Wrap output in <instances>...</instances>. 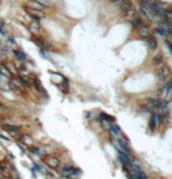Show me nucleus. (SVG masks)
Instances as JSON below:
<instances>
[{
  "instance_id": "obj_1",
  "label": "nucleus",
  "mask_w": 172,
  "mask_h": 179,
  "mask_svg": "<svg viewBox=\"0 0 172 179\" xmlns=\"http://www.w3.org/2000/svg\"><path fill=\"white\" fill-rule=\"evenodd\" d=\"M42 160L43 163L46 164V166H48L49 169H53V170H56L60 167L61 163H60V159L55 156H51V155H46L42 157Z\"/></svg>"
},
{
  "instance_id": "obj_2",
  "label": "nucleus",
  "mask_w": 172,
  "mask_h": 179,
  "mask_svg": "<svg viewBox=\"0 0 172 179\" xmlns=\"http://www.w3.org/2000/svg\"><path fill=\"white\" fill-rule=\"evenodd\" d=\"M25 11H26V13L28 14V16L33 21L40 22V20L45 18V12L43 11L35 9V8H30V7H27V6H25Z\"/></svg>"
},
{
  "instance_id": "obj_3",
  "label": "nucleus",
  "mask_w": 172,
  "mask_h": 179,
  "mask_svg": "<svg viewBox=\"0 0 172 179\" xmlns=\"http://www.w3.org/2000/svg\"><path fill=\"white\" fill-rule=\"evenodd\" d=\"M129 174H130V178H131V179H144V178H146L145 173H144L143 171H141V170L130 169Z\"/></svg>"
},
{
  "instance_id": "obj_4",
  "label": "nucleus",
  "mask_w": 172,
  "mask_h": 179,
  "mask_svg": "<svg viewBox=\"0 0 172 179\" xmlns=\"http://www.w3.org/2000/svg\"><path fill=\"white\" fill-rule=\"evenodd\" d=\"M159 103H160V101H158V100L149 98V100H146V102H145V106L151 111V110H154V109H158Z\"/></svg>"
},
{
  "instance_id": "obj_5",
  "label": "nucleus",
  "mask_w": 172,
  "mask_h": 179,
  "mask_svg": "<svg viewBox=\"0 0 172 179\" xmlns=\"http://www.w3.org/2000/svg\"><path fill=\"white\" fill-rule=\"evenodd\" d=\"M19 138H20V142H22L26 146H32V145H34V140L32 139V137L28 136V135H26V134L19 135Z\"/></svg>"
},
{
  "instance_id": "obj_6",
  "label": "nucleus",
  "mask_w": 172,
  "mask_h": 179,
  "mask_svg": "<svg viewBox=\"0 0 172 179\" xmlns=\"http://www.w3.org/2000/svg\"><path fill=\"white\" fill-rule=\"evenodd\" d=\"M8 82H11L12 84H14L16 88H22V87H24V82H22V80L20 79V76H18V75L11 76V77L8 79Z\"/></svg>"
},
{
  "instance_id": "obj_7",
  "label": "nucleus",
  "mask_w": 172,
  "mask_h": 179,
  "mask_svg": "<svg viewBox=\"0 0 172 179\" xmlns=\"http://www.w3.org/2000/svg\"><path fill=\"white\" fill-rule=\"evenodd\" d=\"M12 53L14 54V56L16 58V60H19V61H21V62H24V61L27 60V55L25 54L22 50H20V49H13Z\"/></svg>"
},
{
  "instance_id": "obj_8",
  "label": "nucleus",
  "mask_w": 172,
  "mask_h": 179,
  "mask_svg": "<svg viewBox=\"0 0 172 179\" xmlns=\"http://www.w3.org/2000/svg\"><path fill=\"white\" fill-rule=\"evenodd\" d=\"M159 79L162 80V81H165L166 80V77L170 75V69H169V67L167 66H163L162 68H160V70H159Z\"/></svg>"
},
{
  "instance_id": "obj_9",
  "label": "nucleus",
  "mask_w": 172,
  "mask_h": 179,
  "mask_svg": "<svg viewBox=\"0 0 172 179\" xmlns=\"http://www.w3.org/2000/svg\"><path fill=\"white\" fill-rule=\"evenodd\" d=\"M3 128H4V130H6V131H8V132H11V134H14V132L20 131V127H19V125L4 124V125H3Z\"/></svg>"
},
{
  "instance_id": "obj_10",
  "label": "nucleus",
  "mask_w": 172,
  "mask_h": 179,
  "mask_svg": "<svg viewBox=\"0 0 172 179\" xmlns=\"http://www.w3.org/2000/svg\"><path fill=\"white\" fill-rule=\"evenodd\" d=\"M28 29H29L32 33H34V34H38L39 31L41 29V27H40V24H39V22L32 21V22L28 24Z\"/></svg>"
},
{
  "instance_id": "obj_11",
  "label": "nucleus",
  "mask_w": 172,
  "mask_h": 179,
  "mask_svg": "<svg viewBox=\"0 0 172 179\" xmlns=\"http://www.w3.org/2000/svg\"><path fill=\"white\" fill-rule=\"evenodd\" d=\"M0 73H1L3 75H5L6 77H11V76H13V74L11 73V70L8 69V67L6 66V64H4V63H0Z\"/></svg>"
},
{
  "instance_id": "obj_12",
  "label": "nucleus",
  "mask_w": 172,
  "mask_h": 179,
  "mask_svg": "<svg viewBox=\"0 0 172 179\" xmlns=\"http://www.w3.org/2000/svg\"><path fill=\"white\" fill-rule=\"evenodd\" d=\"M27 7L35 8V9H40V11H43V12H45V6H42L41 4L37 3L35 0H30V1H28V6H27Z\"/></svg>"
},
{
  "instance_id": "obj_13",
  "label": "nucleus",
  "mask_w": 172,
  "mask_h": 179,
  "mask_svg": "<svg viewBox=\"0 0 172 179\" xmlns=\"http://www.w3.org/2000/svg\"><path fill=\"white\" fill-rule=\"evenodd\" d=\"M138 34L141 35V37L145 38V37H150V32H149V28L144 25H141L138 27Z\"/></svg>"
},
{
  "instance_id": "obj_14",
  "label": "nucleus",
  "mask_w": 172,
  "mask_h": 179,
  "mask_svg": "<svg viewBox=\"0 0 172 179\" xmlns=\"http://www.w3.org/2000/svg\"><path fill=\"white\" fill-rule=\"evenodd\" d=\"M118 8L121 9L123 13H125V14H127V13L131 9V5H130V3H128V1H127V0H124V1H123L121 5H119V7H118Z\"/></svg>"
},
{
  "instance_id": "obj_15",
  "label": "nucleus",
  "mask_w": 172,
  "mask_h": 179,
  "mask_svg": "<svg viewBox=\"0 0 172 179\" xmlns=\"http://www.w3.org/2000/svg\"><path fill=\"white\" fill-rule=\"evenodd\" d=\"M100 121H106V122H114V121H115V118H114L112 116H110V115L106 114V113H101V114H100Z\"/></svg>"
},
{
  "instance_id": "obj_16",
  "label": "nucleus",
  "mask_w": 172,
  "mask_h": 179,
  "mask_svg": "<svg viewBox=\"0 0 172 179\" xmlns=\"http://www.w3.org/2000/svg\"><path fill=\"white\" fill-rule=\"evenodd\" d=\"M152 63H153L154 66H160V64L163 63V55L160 54V53H158V54L153 58Z\"/></svg>"
},
{
  "instance_id": "obj_17",
  "label": "nucleus",
  "mask_w": 172,
  "mask_h": 179,
  "mask_svg": "<svg viewBox=\"0 0 172 179\" xmlns=\"http://www.w3.org/2000/svg\"><path fill=\"white\" fill-rule=\"evenodd\" d=\"M148 46L150 47V48H156V46H157V40H156V38L154 37H148Z\"/></svg>"
},
{
  "instance_id": "obj_18",
  "label": "nucleus",
  "mask_w": 172,
  "mask_h": 179,
  "mask_svg": "<svg viewBox=\"0 0 172 179\" xmlns=\"http://www.w3.org/2000/svg\"><path fill=\"white\" fill-rule=\"evenodd\" d=\"M156 127H157V124H156V119H154V115L152 114L151 118H150V123H149V128L151 131H154L156 130Z\"/></svg>"
},
{
  "instance_id": "obj_19",
  "label": "nucleus",
  "mask_w": 172,
  "mask_h": 179,
  "mask_svg": "<svg viewBox=\"0 0 172 179\" xmlns=\"http://www.w3.org/2000/svg\"><path fill=\"white\" fill-rule=\"evenodd\" d=\"M28 151H30V152L34 153V155H42V153H41V148H39V146L32 145V146L28 148Z\"/></svg>"
},
{
  "instance_id": "obj_20",
  "label": "nucleus",
  "mask_w": 172,
  "mask_h": 179,
  "mask_svg": "<svg viewBox=\"0 0 172 179\" xmlns=\"http://www.w3.org/2000/svg\"><path fill=\"white\" fill-rule=\"evenodd\" d=\"M142 24V20H141V18L138 16V15H137V16H135V19L131 21V25L133 26V27H137V26H138V25H141Z\"/></svg>"
},
{
  "instance_id": "obj_21",
  "label": "nucleus",
  "mask_w": 172,
  "mask_h": 179,
  "mask_svg": "<svg viewBox=\"0 0 172 179\" xmlns=\"http://www.w3.org/2000/svg\"><path fill=\"white\" fill-rule=\"evenodd\" d=\"M171 89H172V77H171V79H170V81L165 84L164 93H165V94H167V93H169V90H171Z\"/></svg>"
},
{
  "instance_id": "obj_22",
  "label": "nucleus",
  "mask_w": 172,
  "mask_h": 179,
  "mask_svg": "<svg viewBox=\"0 0 172 179\" xmlns=\"http://www.w3.org/2000/svg\"><path fill=\"white\" fill-rule=\"evenodd\" d=\"M13 66L15 67V69H16V70H20V69H21V67L24 66V63H22L21 61H19V60H14V61H13Z\"/></svg>"
},
{
  "instance_id": "obj_23",
  "label": "nucleus",
  "mask_w": 172,
  "mask_h": 179,
  "mask_svg": "<svg viewBox=\"0 0 172 179\" xmlns=\"http://www.w3.org/2000/svg\"><path fill=\"white\" fill-rule=\"evenodd\" d=\"M18 146L21 149V151H22V152H27V151H28V148L22 142H18Z\"/></svg>"
},
{
  "instance_id": "obj_24",
  "label": "nucleus",
  "mask_w": 172,
  "mask_h": 179,
  "mask_svg": "<svg viewBox=\"0 0 172 179\" xmlns=\"http://www.w3.org/2000/svg\"><path fill=\"white\" fill-rule=\"evenodd\" d=\"M156 32H157L159 35H162V37H166V34H167V32H166L165 29H163V28H157Z\"/></svg>"
},
{
  "instance_id": "obj_25",
  "label": "nucleus",
  "mask_w": 172,
  "mask_h": 179,
  "mask_svg": "<svg viewBox=\"0 0 172 179\" xmlns=\"http://www.w3.org/2000/svg\"><path fill=\"white\" fill-rule=\"evenodd\" d=\"M37 3H39V4H41L42 6H48L49 5V3H48V0H35Z\"/></svg>"
},
{
  "instance_id": "obj_26",
  "label": "nucleus",
  "mask_w": 172,
  "mask_h": 179,
  "mask_svg": "<svg viewBox=\"0 0 172 179\" xmlns=\"http://www.w3.org/2000/svg\"><path fill=\"white\" fill-rule=\"evenodd\" d=\"M5 170H6V164L0 162V172H5Z\"/></svg>"
},
{
  "instance_id": "obj_27",
  "label": "nucleus",
  "mask_w": 172,
  "mask_h": 179,
  "mask_svg": "<svg viewBox=\"0 0 172 179\" xmlns=\"http://www.w3.org/2000/svg\"><path fill=\"white\" fill-rule=\"evenodd\" d=\"M8 42H11L12 45H16V43H15V41H14V39H13V38H11V37H8Z\"/></svg>"
},
{
  "instance_id": "obj_28",
  "label": "nucleus",
  "mask_w": 172,
  "mask_h": 179,
  "mask_svg": "<svg viewBox=\"0 0 172 179\" xmlns=\"http://www.w3.org/2000/svg\"><path fill=\"white\" fill-rule=\"evenodd\" d=\"M1 52H3V53H5V55H6L7 53H8V49H7V48H1Z\"/></svg>"
},
{
  "instance_id": "obj_29",
  "label": "nucleus",
  "mask_w": 172,
  "mask_h": 179,
  "mask_svg": "<svg viewBox=\"0 0 172 179\" xmlns=\"http://www.w3.org/2000/svg\"><path fill=\"white\" fill-rule=\"evenodd\" d=\"M167 47H169V49H170V50H171V53H172V43L167 42Z\"/></svg>"
},
{
  "instance_id": "obj_30",
  "label": "nucleus",
  "mask_w": 172,
  "mask_h": 179,
  "mask_svg": "<svg viewBox=\"0 0 172 179\" xmlns=\"http://www.w3.org/2000/svg\"><path fill=\"white\" fill-rule=\"evenodd\" d=\"M3 109H4V105H3L1 103H0V114L3 113Z\"/></svg>"
},
{
  "instance_id": "obj_31",
  "label": "nucleus",
  "mask_w": 172,
  "mask_h": 179,
  "mask_svg": "<svg viewBox=\"0 0 172 179\" xmlns=\"http://www.w3.org/2000/svg\"><path fill=\"white\" fill-rule=\"evenodd\" d=\"M61 179H75V178H69V177H62Z\"/></svg>"
},
{
  "instance_id": "obj_32",
  "label": "nucleus",
  "mask_w": 172,
  "mask_h": 179,
  "mask_svg": "<svg viewBox=\"0 0 172 179\" xmlns=\"http://www.w3.org/2000/svg\"><path fill=\"white\" fill-rule=\"evenodd\" d=\"M0 179H4V178H0Z\"/></svg>"
},
{
  "instance_id": "obj_33",
  "label": "nucleus",
  "mask_w": 172,
  "mask_h": 179,
  "mask_svg": "<svg viewBox=\"0 0 172 179\" xmlns=\"http://www.w3.org/2000/svg\"><path fill=\"white\" fill-rule=\"evenodd\" d=\"M0 98H1V97H0Z\"/></svg>"
}]
</instances>
